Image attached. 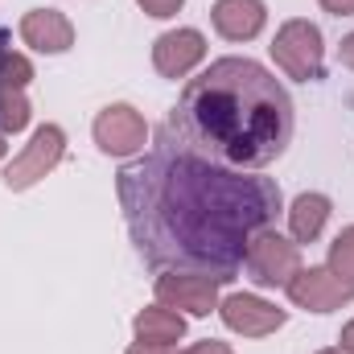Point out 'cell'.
Wrapping results in <instances>:
<instances>
[{"mask_svg": "<svg viewBox=\"0 0 354 354\" xmlns=\"http://www.w3.org/2000/svg\"><path fill=\"white\" fill-rule=\"evenodd\" d=\"M128 235L145 264L161 272H202L231 280L252 239L276 223L284 198L272 177L227 169L194 153L174 128L115 174Z\"/></svg>", "mask_w": 354, "mask_h": 354, "instance_id": "cell-1", "label": "cell"}, {"mask_svg": "<svg viewBox=\"0 0 354 354\" xmlns=\"http://www.w3.org/2000/svg\"><path fill=\"white\" fill-rule=\"evenodd\" d=\"M292 99L252 58H214L177 99L169 128L227 169H264L292 140Z\"/></svg>", "mask_w": 354, "mask_h": 354, "instance_id": "cell-2", "label": "cell"}, {"mask_svg": "<svg viewBox=\"0 0 354 354\" xmlns=\"http://www.w3.org/2000/svg\"><path fill=\"white\" fill-rule=\"evenodd\" d=\"M268 50L288 79H297V83L326 79V41H322V29L313 21H301V17L284 21Z\"/></svg>", "mask_w": 354, "mask_h": 354, "instance_id": "cell-3", "label": "cell"}, {"mask_svg": "<svg viewBox=\"0 0 354 354\" xmlns=\"http://www.w3.org/2000/svg\"><path fill=\"white\" fill-rule=\"evenodd\" d=\"M62 157H66V132H62L58 124H41V128L33 132V140L8 161L4 185H8L12 194H21V189H29V185H37L41 177L54 174V169L62 165Z\"/></svg>", "mask_w": 354, "mask_h": 354, "instance_id": "cell-4", "label": "cell"}, {"mask_svg": "<svg viewBox=\"0 0 354 354\" xmlns=\"http://www.w3.org/2000/svg\"><path fill=\"white\" fill-rule=\"evenodd\" d=\"M243 268H248V276H252L260 288H284V284L301 272V248H297L292 239H284L280 231L264 227V231L252 239Z\"/></svg>", "mask_w": 354, "mask_h": 354, "instance_id": "cell-5", "label": "cell"}, {"mask_svg": "<svg viewBox=\"0 0 354 354\" xmlns=\"http://www.w3.org/2000/svg\"><path fill=\"white\" fill-rule=\"evenodd\" d=\"M91 132H95L99 153H107V157H136V153H145V145H149V124H145V115H140L132 103H111V107H103V111L95 115Z\"/></svg>", "mask_w": 354, "mask_h": 354, "instance_id": "cell-6", "label": "cell"}, {"mask_svg": "<svg viewBox=\"0 0 354 354\" xmlns=\"http://www.w3.org/2000/svg\"><path fill=\"white\" fill-rule=\"evenodd\" d=\"M218 288H223V280L202 276V272H165L153 284L161 305L181 309L189 317H210V309H218Z\"/></svg>", "mask_w": 354, "mask_h": 354, "instance_id": "cell-7", "label": "cell"}, {"mask_svg": "<svg viewBox=\"0 0 354 354\" xmlns=\"http://www.w3.org/2000/svg\"><path fill=\"white\" fill-rule=\"evenodd\" d=\"M288 301L297 309H309V313H334L342 309L346 301H354V288L342 284L330 268H301L288 284H284Z\"/></svg>", "mask_w": 354, "mask_h": 354, "instance_id": "cell-8", "label": "cell"}, {"mask_svg": "<svg viewBox=\"0 0 354 354\" xmlns=\"http://www.w3.org/2000/svg\"><path fill=\"white\" fill-rule=\"evenodd\" d=\"M218 317H223L227 330H235V334H243V338L276 334V330L288 322L284 309H276L272 301L256 297V292H231V297H223V301H218Z\"/></svg>", "mask_w": 354, "mask_h": 354, "instance_id": "cell-9", "label": "cell"}, {"mask_svg": "<svg viewBox=\"0 0 354 354\" xmlns=\"http://www.w3.org/2000/svg\"><path fill=\"white\" fill-rule=\"evenodd\" d=\"M206 58V37L198 29H169L153 41V66L165 79H185Z\"/></svg>", "mask_w": 354, "mask_h": 354, "instance_id": "cell-10", "label": "cell"}, {"mask_svg": "<svg viewBox=\"0 0 354 354\" xmlns=\"http://www.w3.org/2000/svg\"><path fill=\"white\" fill-rule=\"evenodd\" d=\"M21 41L37 54H66L75 46V25L58 8H33L21 17Z\"/></svg>", "mask_w": 354, "mask_h": 354, "instance_id": "cell-11", "label": "cell"}, {"mask_svg": "<svg viewBox=\"0 0 354 354\" xmlns=\"http://www.w3.org/2000/svg\"><path fill=\"white\" fill-rule=\"evenodd\" d=\"M210 21L227 41H252V37L264 33L268 8L264 0H218L210 8Z\"/></svg>", "mask_w": 354, "mask_h": 354, "instance_id": "cell-12", "label": "cell"}, {"mask_svg": "<svg viewBox=\"0 0 354 354\" xmlns=\"http://www.w3.org/2000/svg\"><path fill=\"white\" fill-rule=\"evenodd\" d=\"M330 214H334V206H330L326 194H313V189L309 194H297L292 206H288V239L292 243H313L326 231Z\"/></svg>", "mask_w": 354, "mask_h": 354, "instance_id": "cell-13", "label": "cell"}, {"mask_svg": "<svg viewBox=\"0 0 354 354\" xmlns=\"http://www.w3.org/2000/svg\"><path fill=\"white\" fill-rule=\"evenodd\" d=\"M132 334H136V342H161V346H174L185 338V317L169 309V305H149V309H140L136 317H132Z\"/></svg>", "mask_w": 354, "mask_h": 354, "instance_id": "cell-14", "label": "cell"}, {"mask_svg": "<svg viewBox=\"0 0 354 354\" xmlns=\"http://www.w3.org/2000/svg\"><path fill=\"white\" fill-rule=\"evenodd\" d=\"M33 79V62L25 54L4 50V33H0V91H25Z\"/></svg>", "mask_w": 354, "mask_h": 354, "instance_id": "cell-15", "label": "cell"}, {"mask_svg": "<svg viewBox=\"0 0 354 354\" xmlns=\"http://www.w3.org/2000/svg\"><path fill=\"white\" fill-rule=\"evenodd\" d=\"M326 268H330L342 284H351L354 288V227L338 231V239L330 243V264Z\"/></svg>", "mask_w": 354, "mask_h": 354, "instance_id": "cell-16", "label": "cell"}, {"mask_svg": "<svg viewBox=\"0 0 354 354\" xmlns=\"http://www.w3.org/2000/svg\"><path fill=\"white\" fill-rule=\"evenodd\" d=\"M136 4H140V8H145L149 17L165 21V17H174V12L181 8V4H185V0H136Z\"/></svg>", "mask_w": 354, "mask_h": 354, "instance_id": "cell-17", "label": "cell"}, {"mask_svg": "<svg viewBox=\"0 0 354 354\" xmlns=\"http://www.w3.org/2000/svg\"><path fill=\"white\" fill-rule=\"evenodd\" d=\"M181 354H235L227 342H218V338H202V342H194L189 351H181Z\"/></svg>", "mask_w": 354, "mask_h": 354, "instance_id": "cell-18", "label": "cell"}, {"mask_svg": "<svg viewBox=\"0 0 354 354\" xmlns=\"http://www.w3.org/2000/svg\"><path fill=\"white\" fill-rule=\"evenodd\" d=\"M317 4L334 17H354V0H317Z\"/></svg>", "mask_w": 354, "mask_h": 354, "instance_id": "cell-19", "label": "cell"}, {"mask_svg": "<svg viewBox=\"0 0 354 354\" xmlns=\"http://www.w3.org/2000/svg\"><path fill=\"white\" fill-rule=\"evenodd\" d=\"M128 354H177L174 346H161V342H132Z\"/></svg>", "mask_w": 354, "mask_h": 354, "instance_id": "cell-20", "label": "cell"}, {"mask_svg": "<svg viewBox=\"0 0 354 354\" xmlns=\"http://www.w3.org/2000/svg\"><path fill=\"white\" fill-rule=\"evenodd\" d=\"M338 62L354 71V33H346V37H342V46H338Z\"/></svg>", "mask_w": 354, "mask_h": 354, "instance_id": "cell-21", "label": "cell"}, {"mask_svg": "<svg viewBox=\"0 0 354 354\" xmlns=\"http://www.w3.org/2000/svg\"><path fill=\"white\" fill-rule=\"evenodd\" d=\"M338 342H342V351H346V354H354V322L342 326V338H338Z\"/></svg>", "mask_w": 354, "mask_h": 354, "instance_id": "cell-22", "label": "cell"}, {"mask_svg": "<svg viewBox=\"0 0 354 354\" xmlns=\"http://www.w3.org/2000/svg\"><path fill=\"white\" fill-rule=\"evenodd\" d=\"M317 354H346L342 346H326V351H317Z\"/></svg>", "mask_w": 354, "mask_h": 354, "instance_id": "cell-23", "label": "cell"}, {"mask_svg": "<svg viewBox=\"0 0 354 354\" xmlns=\"http://www.w3.org/2000/svg\"><path fill=\"white\" fill-rule=\"evenodd\" d=\"M0 157H4V136H0Z\"/></svg>", "mask_w": 354, "mask_h": 354, "instance_id": "cell-24", "label": "cell"}]
</instances>
